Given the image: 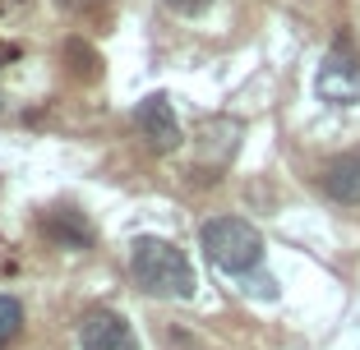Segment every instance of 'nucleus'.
Listing matches in <instances>:
<instances>
[{
    "mask_svg": "<svg viewBox=\"0 0 360 350\" xmlns=\"http://www.w3.org/2000/svg\"><path fill=\"white\" fill-rule=\"evenodd\" d=\"M199 240H203L208 263L222 267V272H236V276L259 267V258H264V235L245 217H212V222H203Z\"/></svg>",
    "mask_w": 360,
    "mask_h": 350,
    "instance_id": "obj_2",
    "label": "nucleus"
},
{
    "mask_svg": "<svg viewBox=\"0 0 360 350\" xmlns=\"http://www.w3.org/2000/svg\"><path fill=\"white\" fill-rule=\"evenodd\" d=\"M65 60H70V74L75 79H97L102 74V55H97L84 37H70V42H65Z\"/></svg>",
    "mask_w": 360,
    "mask_h": 350,
    "instance_id": "obj_8",
    "label": "nucleus"
},
{
    "mask_svg": "<svg viewBox=\"0 0 360 350\" xmlns=\"http://www.w3.org/2000/svg\"><path fill=\"white\" fill-rule=\"evenodd\" d=\"M134 129L148 138L158 152H171L180 143V120H176V111H171V102L162 93H153V97H143V102H139Z\"/></svg>",
    "mask_w": 360,
    "mask_h": 350,
    "instance_id": "obj_5",
    "label": "nucleus"
},
{
    "mask_svg": "<svg viewBox=\"0 0 360 350\" xmlns=\"http://www.w3.org/2000/svg\"><path fill=\"white\" fill-rule=\"evenodd\" d=\"M10 60H19V46H14V42H0V65H10Z\"/></svg>",
    "mask_w": 360,
    "mask_h": 350,
    "instance_id": "obj_11",
    "label": "nucleus"
},
{
    "mask_svg": "<svg viewBox=\"0 0 360 350\" xmlns=\"http://www.w3.org/2000/svg\"><path fill=\"white\" fill-rule=\"evenodd\" d=\"M79 346L84 350H139V337L125 323V314L93 309V314H84V323H79Z\"/></svg>",
    "mask_w": 360,
    "mask_h": 350,
    "instance_id": "obj_4",
    "label": "nucleus"
},
{
    "mask_svg": "<svg viewBox=\"0 0 360 350\" xmlns=\"http://www.w3.org/2000/svg\"><path fill=\"white\" fill-rule=\"evenodd\" d=\"M319 97H323V102H338V107H347V102L360 97V60H356L347 37L333 46L323 69H319Z\"/></svg>",
    "mask_w": 360,
    "mask_h": 350,
    "instance_id": "obj_3",
    "label": "nucleus"
},
{
    "mask_svg": "<svg viewBox=\"0 0 360 350\" xmlns=\"http://www.w3.org/2000/svg\"><path fill=\"white\" fill-rule=\"evenodd\" d=\"M212 0H167V10H176V14H185V19H199L203 10H208Z\"/></svg>",
    "mask_w": 360,
    "mask_h": 350,
    "instance_id": "obj_10",
    "label": "nucleus"
},
{
    "mask_svg": "<svg viewBox=\"0 0 360 350\" xmlns=\"http://www.w3.org/2000/svg\"><path fill=\"white\" fill-rule=\"evenodd\" d=\"M129 272L148 295L158 299H190L194 295V267L185 258V249H176L171 240H158V235H143L129 249Z\"/></svg>",
    "mask_w": 360,
    "mask_h": 350,
    "instance_id": "obj_1",
    "label": "nucleus"
},
{
    "mask_svg": "<svg viewBox=\"0 0 360 350\" xmlns=\"http://www.w3.org/2000/svg\"><path fill=\"white\" fill-rule=\"evenodd\" d=\"M42 231L51 235L56 244H65V249H88V244H93V226L84 222V213H70V208L51 213L42 222Z\"/></svg>",
    "mask_w": 360,
    "mask_h": 350,
    "instance_id": "obj_7",
    "label": "nucleus"
},
{
    "mask_svg": "<svg viewBox=\"0 0 360 350\" xmlns=\"http://www.w3.org/2000/svg\"><path fill=\"white\" fill-rule=\"evenodd\" d=\"M0 107H5V97H0Z\"/></svg>",
    "mask_w": 360,
    "mask_h": 350,
    "instance_id": "obj_12",
    "label": "nucleus"
},
{
    "mask_svg": "<svg viewBox=\"0 0 360 350\" xmlns=\"http://www.w3.org/2000/svg\"><path fill=\"white\" fill-rule=\"evenodd\" d=\"M319 184H323V194H328L333 203H360V152H342V157H333L328 166H323V175H319Z\"/></svg>",
    "mask_w": 360,
    "mask_h": 350,
    "instance_id": "obj_6",
    "label": "nucleus"
},
{
    "mask_svg": "<svg viewBox=\"0 0 360 350\" xmlns=\"http://www.w3.org/2000/svg\"><path fill=\"white\" fill-rule=\"evenodd\" d=\"M19 328H23V304L14 295H0V350L19 337Z\"/></svg>",
    "mask_w": 360,
    "mask_h": 350,
    "instance_id": "obj_9",
    "label": "nucleus"
}]
</instances>
